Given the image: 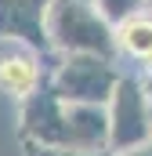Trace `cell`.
Wrapping results in <instances>:
<instances>
[{"label": "cell", "mask_w": 152, "mask_h": 156, "mask_svg": "<svg viewBox=\"0 0 152 156\" xmlns=\"http://www.w3.org/2000/svg\"><path fill=\"white\" fill-rule=\"evenodd\" d=\"M18 134L22 142L54 145V149H112L109 145V109L87 105V102H65L47 87V80L40 91H33L22 102Z\"/></svg>", "instance_id": "6da1fadb"}, {"label": "cell", "mask_w": 152, "mask_h": 156, "mask_svg": "<svg viewBox=\"0 0 152 156\" xmlns=\"http://www.w3.org/2000/svg\"><path fill=\"white\" fill-rule=\"evenodd\" d=\"M43 26L54 55H102L119 62L116 26L91 0H51Z\"/></svg>", "instance_id": "7a4b0ae2"}, {"label": "cell", "mask_w": 152, "mask_h": 156, "mask_svg": "<svg viewBox=\"0 0 152 156\" xmlns=\"http://www.w3.org/2000/svg\"><path fill=\"white\" fill-rule=\"evenodd\" d=\"M123 76L116 58L102 55H58L47 69V87L65 102H87V105H109L116 83Z\"/></svg>", "instance_id": "3957f363"}, {"label": "cell", "mask_w": 152, "mask_h": 156, "mask_svg": "<svg viewBox=\"0 0 152 156\" xmlns=\"http://www.w3.org/2000/svg\"><path fill=\"white\" fill-rule=\"evenodd\" d=\"M109 145L112 153L134 149L152 138V98L138 73H123L109 98Z\"/></svg>", "instance_id": "277c9868"}, {"label": "cell", "mask_w": 152, "mask_h": 156, "mask_svg": "<svg viewBox=\"0 0 152 156\" xmlns=\"http://www.w3.org/2000/svg\"><path fill=\"white\" fill-rule=\"evenodd\" d=\"M43 80H47V66H43V55H36L33 47L15 40L11 47L0 51V91L4 94L26 102L33 91L43 87Z\"/></svg>", "instance_id": "5b68a950"}, {"label": "cell", "mask_w": 152, "mask_h": 156, "mask_svg": "<svg viewBox=\"0 0 152 156\" xmlns=\"http://www.w3.org/2000/svg\"><path fill=\"white\" fill-rule=\"evenodd\" d=\"M119 58H130L138 66H152V11H141L116 26Z\"/></svg>", "instance_id": "8992f818"}, {"label": "cell", "mask_w": 152, "mask_h": 156, "mask_svg": "<svg viewBox=\"0 0 152 156\" xmlns=\"http://www.w3.org/2000/svg\"><path fill=\"white\" fill-rule=\"evenodd\" d=\"M112 26H119V22H127V18H134V15H141V11H149L152 0H91Z\"/></svg>", "instance_id": "52a82bcc"}, {"label": "cell", "mask_w": 152, "mask_h": 156, "mask_svg": "<svg viewBox=\"0 0 152 156\" xmlns=\"http://www.w3.org/2000/svg\"><path fill=\"white\" fill-rule=\"evenodd\" d=\"M26 156H116L112 149H54V145H36V142H22Z\"/></svg>", "instance_id": "ba28073f"}, {"label": "cell", "mask_w": 152, "mask_h": 156, "mask_svg": "<svg viewBox=\"0 0 152 156\" xmlns=\"http://www.w3.org/2000/svg\"><path fill=\"white\" fill-rule=\"evenodd\" d=\"M116 156H152V138L141 142V145H134V149H123V153H116Z\"/></svg>", "instance_id": "9c48e42d"}, {"label": "cell", "mask_w": 152, "mask_h": 156, "mask_svg": "<svg viewBox=\"0 0 152 156\" xmlns=\"http://www.w3.org/2000/svg\"><path fill=\"white\" fill-rule=\"evenodd\" d=\"M141 83H145V91H149V98H152V66H145V73H141Z\"/></svg>", "instance_id": "30bf717a"}, {"label": "cell", "mask_w": 152, "mask_h": 156, "mask_svg": "<svg viewBox=\"0 0 152 156\" xmlns=\"http://www.w3.org/2000/svg\"><path fill=\"white\" fill-rule=\"evenodd\" d=\"M149 11H152V4H149Z\"/></svg>", "instance_id": "8fae6325"}]
</instances>
